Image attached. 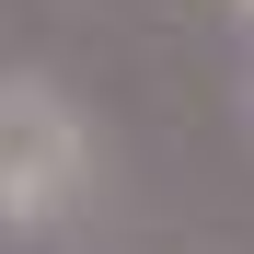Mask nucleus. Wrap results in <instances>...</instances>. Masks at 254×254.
Instances as JSON below:
<instances>
[{
	"instance_id": "obj_2",
	"label": "nucleus",
	"mask_w": 254,
	"mask_h": 254,
	"mask_svg": "<svg viewBox=\"0 0 254 254\" xmlns=\"http://www.w3.org/2000/svg\"><path fill=\"white\" fill-rule=\"evenodd\" d=\"M243 23H254V0H243Z\"/></svg>"
},
{
	"instance_id": "obj_1",
	"label": "nucleus",
	"mask_w": 254,
	"mask_h": 254,
	"mask_svg": "<svg viewBox=\"0 0 254 254\" xmlns=\"http://www.w3.org/2000/svg\"><path fill=\"white\" fill-rule=\"evenodd\" d=\"M81 185H93V127L69 116L58 81L12 69L0 81V220L12 231H47Z\"/></svg>"
}]
</instances>
